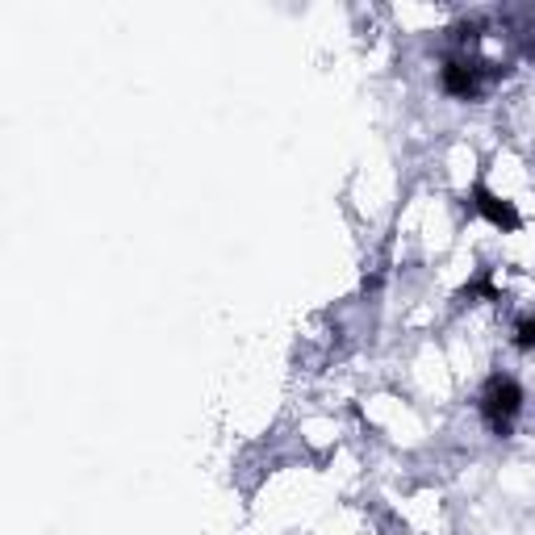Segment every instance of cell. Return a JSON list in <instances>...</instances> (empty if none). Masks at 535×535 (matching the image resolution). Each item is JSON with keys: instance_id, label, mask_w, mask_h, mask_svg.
Segmentation results:
<instances>
[{"instance_id": "cell-3", "label": "cell", "mask_w": 535, "mask_h": 535, "mask_svg": "<svg viewBox=\"0 0 535 535\" xmlns=\"http://www.w3.org/2000/svg\"><path fill=\"white\" fill-rule=\"evenodd\" d=\"M510 339H515L519 352H535V314L519 318V322H515V335H510Z\"/></svg>"}, {"instance_id": "cell-1", "label": "cell", "mask_w": 535, "mask_h": 535, "mask_svg": "<svg viewBox=\"0 0 535 535\" xmlns=\"http://www.w3.org/2000/svg\"><path fill=\"white\" fill-rule=\"evenodd\" d=\"M477 410L485 418V427L506 435L510 427H515V418L523 414V389L515 377H506V372H498V377L485 381L481 398H477Z\"/></svg>"}, {"instance_id": "cell-2", "label": "cell", "mask_w": 535, "mask_h": 535, "mask_svg": "<svg viewBox=\"0 0 535 535\" xmlns=\"http://www.w3.org/2000/svg\"><path fill=\"white\" fill-rule=\"evenodd\" d=\"M473 214H481L494 230H519V209H515V201L498 197L494 189H485V184H477V189H473Z\"/></svg>"}]
</instances>
